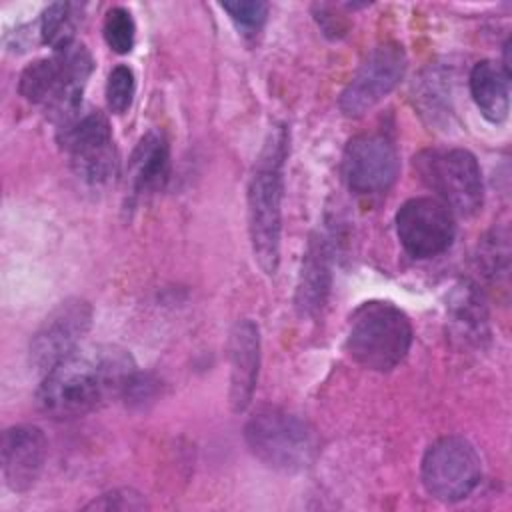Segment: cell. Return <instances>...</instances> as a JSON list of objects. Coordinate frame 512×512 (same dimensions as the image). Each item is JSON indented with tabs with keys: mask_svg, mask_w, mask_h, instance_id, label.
Returning <instances> with one entry per match:
<instances>
[{
	"mask_svg": "<svg viewBox=\"0 0 512 512\" xmlns=\"http://www.w3.org/2000/svg\"><path fill=\"white\" fill-rule=\"evenodd\" d=\"M170 176V146L160 130L146 132L128 162V182L134 194L162 190Z\"/></svg>",
	"mask_w": 512,
	"mask_h": 512,
	"instance_id": "e0dca14e",
	"label": "cell"
},
{
	"mask_svg": "<svg viewBox=\"0 0 512 512\" xmlns=\"http://www.w3.org/2000/svg\"><path fill=\"white\" fill-rule=\"evenodd\" d=\"M406 52L396 42L376 46L360 64L340 94L338 106L344 116L358 118L382 102L404 78Z\"/></svg>",
	"mask_w": 512,
	"mask_h": 512,
	"instance_id": "9c48e42d",
	"label": "cell"
},
{
	"mask_svg": "<svg viewBox=\"0 0 512 512\" xmlns=\"http://www.w3.org/2000/svg\"><path fill=\"white\" fill-rule=\"evenodd\" d=\"M420 478L430 496L442 502L468 498L482 478L476 448L462 436H444L428 446L420 464Z\"/></svg>",
	"mask_w": 512,
	"mask_h": 512,
	"instance_id": "ba28073f",
	"label": "cell"
},
{
	"mask_svg": "<svg viewBox=\"0 0 512 512\" xmlns=\"http://www.w3.org/2000/svg\"><path fill=\"white\" fill-rule=\"evenodd\" d=\"M228 360L230 406L234 412H244L254 396L260 368V332L252 320L244 318L234 324L228 342Z\"/></svg>",
	"mask_w": 512,
	"mask_h": 512,
	"instance_id": "9a60e30c",
	"label": "cell"
},
{
	"mask_svg": "<svg viewBox=\"0 0 512 512\" xmlns=\"http://www.w3.org/2000/svg\"><path fill=\"white\" fill-rule=\"evenodd\" d=\"M420 180L452 214L470 218L484 204L482 170L476 156L464 148H428L414 156Z\"/></svg>",
	"mask_w": 512,
	"mask_h": 512,
	"instance_id": "8992f818",
	"label": "cell"
},
{
	"mask_svg": "<svg viewBox=\"0 0 512 512\" xmlns=\"http://www.w3.org/2000/svg\"><path fill=\"white\" fill-rule=\"evenodd\" d=\"M48 440L38 426L18 424L2 436V476L12 492L30 490L44 468Z\"/></svg>",
	"mask_w": 512,
	"mask_h": 512,
	"instance_id": "4fadbf2b",
	"label": "cell"
},
{
	"mask_svg": "<svg viewBox=\"0 0 512 512\" xmlns=\"http://www.w3.org/2000/svg\"><path fill=\"white\" fill-rule=\"evenodd\" d=\"M136 92V80L132 68L126 64H118L110 70L108 82H106V102L112 114H126L132 106Z\"/></svg>",
	"mask_w": 512,
	"mask_h": 512,
	"instance_id": "44dd1931",
	"label": "cell"
},
{
	"mask_svg": "<svg viewBox=\"0 0 512 512\" xmlns=\"http://www.w3.org/2000/svg\"><path fill=\"white\" fill-rule=\"evenodd\" d=\"M58 142L70 168L88 184H104L116 174L118 152L108 118L100 110L78 112L58 126Z\"/></svg>",
	"mask_w": 512,
	"mask_h": 512,
	"instance_id": "52a82bcc",
	"label": "cell"
},
{
	"mask_svg": "<svg viewBox=\"0 0 512 512\" xmlns=\"http://www.w3.org/2000/svg\"><path fill=\"white\" fill-rule=\"evenodd\" d=\"M470 94L480 114L492 122L500 124L510 112V76L504 72L500 62L482 60L474 64L470 78Z\"/></svg>",
	"mask_w": 512,
	"mask_h": 512,
	"instance_id": "ac0fdd59",
	"label": "cell"
},
{
	"mask_svg": "<svg viewBox=\"0 0 512 512\" xmlns=\"http://www.w3.org/2000/svg\"><path fill=\"white\" fill-rule=\"evenodd\" d=\"M244 440L262 464L278 472H300L314 462L318 452L314 428L300 416L272 406L248 418Z\"/></svg>",
	"mask_w": 512,
	"mask_h": 512,
	"instance_id": "5b68a950",
	"label": "cell"
},
{
	"mask_svg": "<svg viewBox=\"0 0 512 512\" xmlns=\"http://www.w3.org/2000/svg\"><path fill=\"white\" fill-rule=\"evenodd\" d=\"M102 34L110 50L116 54H128L134 48L136 40V24L128 8L114 6L106 12Z\"/></svg>",
	"mask_w": 512,
	"mask_h": 512,
	"instance_id": "ffe728a7",
	"label": "cell"
},
{
	"mask_svg": "<svg viewBox=\"0 0 512 512\" xmlns=\"http://www.w3.org/2000/svg\"><path fill=\"white\" fill-rule=\"evenodd\" d=\"M396 234L412 258H434L452 246L454 214L434 196L410 198L396 212Z\"/></svg>",
	"mask_w": 512,
	"mask_h": 512,
	"instance_id": "30bf717a",
	"label": "cell"
},
{
	"mask_svg": "<svg viewBox=\"0 0 512 512\" xmlns=\"http://www.w3.org/2000/svg\"><path fill=\"white\" fill-rule=\"evenodd\" d=\"M82 18V8L70 2H54L40 16V38L52 50L74 42L76 26Z\"/></svg>",
	"mask_w": 512,
	"mask_h": 512,
	"instance_id": "d6986e66",
	"label": "cell"
},
{
	"mask_svg": "<svg viewBox=\"0 0 512 512\" xmlns=\"http://www.w3.org/2000/svg\"><path fill=\"white\" fill-rule=\"evenodd\" d=\"M330 288H332L330 244L320 232H314L308 238L298 282H296V294H294L296 312L302 318L316 316L324 308Z\"/></svg>",
	"mask_w": 512,
	"mask_h": 512,
	"instance_id": "2e32d148",
	"label": "cell"
},
{
	"mask_svg": "<svg viewBox=\"0 0 512 512\" xmlns=\"http://www.w3.org/2000/svg\"><path fill=\"white\" fill-rule=\"evenodd\" d=\"M86 510H120V512H132V510H144L148 508L144 496L132 488H116L110 492L100 494L90 504L84 506Z\"/></svg>",
	"mask_w": 512,
	"mask_h": 512,
	"instance_id": "603a6c76",
	"label": "cell"
},
{
	"mask_svg": "<svg viewBox=\"0 0 512 512\" xmlns=\"http://www.w3.org/2000/svg\"><path fill=\"white\" fill-rule=\"evenodd\" d=\"M134 372L132 356L118 346H80L44 374L36 402L52 418H78L124 396Z\"/></svg>",
	"mask_w": 512,
	"mask_h": 512,
	"instance_id": "6da1fadb",
	"label": "cell"
},
{
	"mask_svg": "<svg viewBox=\"0 0 512 512\" xmlns=\"http://www.w3.org/2000/svg\"><path fill=\"white\" fill-rule=\"evenodd\" d=\"M92 326V306L84 298L60 302L32 334L28 358L36 372L46 374L60 360L80 348Z\"/></svg>",
	"mask_w": 512,
	"mask_h": 512,
	"instance_id": "8fae6325",
	"label": "cell"
},
{
	"mask_svg": "<svg viewBox=\"0 0 512 512\" xmlns=\"http://www.w3.org/2000/svg\"><path fill=\"white\" fill-rule=\"evenodd\" d=\"M220 8L230 16V20L244 32H258L268 18V4L260 0L248 2H222Z\"/></svg>",
	"mask_w": 512,
	"mask_h": 512,
	"instance_id": "7402d4cb",
	"label": "cell"
},
{
	"mask_svg": "<svg viewBox=\"0 0 512 512\" xmlns=\"http://www.w3.org/2000/svg\"><path fill=\"white\" fill-rule=\"evenodd\" d=\"M342 168L352 192L376 196L394 186L400 174V154L386 134H358L346 144Z\"/></svg>",
	"mask_w": 512,
	"mask_h": 512,
	"instance_id": "7c38bea8",
	"label": "cell"
},
{
	"mask_svg": "<svg viewBox=\"0 0 512 512\" xmlns=\"http://www.w3.org/2000/svg\"><path fill=\"white\" fill-rule=\"evenodd\" d=\"M446 330L460 350H482L490 338L488 308L478 286L460 282L448 296Z\"/></svg>",
	"mask_w": 512,
	"mask_h": 512,
	"instance_id": "5bb4252c",
	"label": "cell"
},
{
	"mask_svg": "<svg viewBox=\"0 0 512 512\" xmlns=\"http://www.w3.org/2000/svg\"><path fill=\"white\" fill-rule=\"evenodd\" d=\"M94 68L88 48L70 42L54 50L50 58L28 64L18 80V92L30 104H38L56 126L82 110V90Z\"/></svg>",
	"mask_w": 512,
	"mask_h": 512,
	"instance_id": "3957f363",
	"label": "cell"
},
{
	"mask_svg": "<svg viewBox=\"0 0 512 512\" xmlns=\"http://www.w3.org/2000/svg\"><path fill=\"white\" fill-rule=\"evenodd\" d=\"M412 336V324L398 306L384 300H368L350 316L346 350L360 366L390 372L406 358Z\"/></svg>",
	"mask_w": 512,
	"mask_h": 512,
	"instance_id": "277c9868",
	"label": "cell"
},
{
	"mask_svg": "<svg viewBox=\"0 0 512 512\" xmlns=\"http://www.w3.org/2000/svg\"><path fill=\"white\" fill-rule=\"evenodd\" d=\"M288 134L274 128L264 142L248 182V232L254 260L266 276H274L280 264L282 192Z\"/></svg>",
	"mask_w": 512,
	"mask_h": 512,
	"instance_id": "7a4b0ae2",
	"label": "cell"
}]
</instances>
